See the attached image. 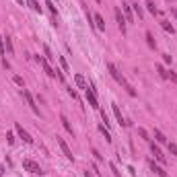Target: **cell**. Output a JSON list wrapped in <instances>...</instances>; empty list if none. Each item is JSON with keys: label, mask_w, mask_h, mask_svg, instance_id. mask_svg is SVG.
<instances>
[{"label": "cell", "mask_w": 177, "mask_h": 177, "mask_svg": "<svg viewBox=\"0 0 177 177\" xmlns=\"http://www.w3.org/2000/svg\"><path fill=\"white\" fill-rule=\"evenodd\" d=\"M107 70H109V74H111V76H113V78H115V80H118V82H120V84L126 88V91H128V95H132V97L136 95V88H134V86H132V84L126 80V76H124V74L118 70V66H115V64L107 62Z\"/></svg>", "instance_id": "obj_1"}, {"label": "cell", "mask_w": 177, "mask_h": 177, "mask_svg": "<svg viewBox=\"0 0 177 177\" xmlns=\"http://www.w3.org/2000/svg\"><path fill=\"white\" fill-rule=\"evenodd\" d=\"M23 167H25L29 173H33V175H41V173H43L41 167H39L35 161H31V159H25V161H23Z\"/></svg>", "instance_id": "obj_2"}, {"label": "cell", "mask_w": 177, "mask_h": 177, "mask_svg": "<svg viewBox=\"0 0 177 177\" xmlns=\"http://www.w3.org/2000/svg\"><path fill=\"white\" fill-rule=\"evenodd\" d=\"M56 142L60 144V148H62V152H64V157L68 159V161H74V154H72V150L68 148V144L64 142V138H60V136H56Z\"/></svg>", "instance_id": "obj_3"}, {"label": "cell", "mask_w": 177, "mask_h": 177, "mask_svg": "<svg viewBox=\"0 0 177 177\" xmlns=\"http://www.w3.org/2000/svg\"><path fill=\"white\" fill-rule=\"evenodd\" d=\"M23 93V97H25V101H27V105L31 107V111L35 113V115H39V107H37V103H35V99H33V95L29 93V91H21Z\"/></svg>", "instance_id": "obj_4"}, {"label": "cell", "mask_w": 177, "mask_h": 177, "mask_svg": "<svg viewBox=\"0 0 177 177\" xmlns=\"http://www.w3.org/2000/svg\"><path fill=\"white\" fill-rule=\"evenodd\" d=\"M15 130H17L19 138H23V142H27V144H33V138L29 136V132H27V130H23V126H21V124H15Z\"/></svg>", "instance_id": "obj_5"}, {"label": "cell", "mask_w": 177, "mask_h": 177, "mask_svg": "<svg viewBox=\"0 0 177 177\" xmlns=\"http://www.w3.org/2000/svg\"><path fill=\"white\" fill-rule=\"evenodd\" d=\"M115 21H118L120 31H122V33H126V17L122 15V8H120V6H115Z\"/></svg>", "instance_id": "obj_6"}, {"label": "cell", "mask_w": 177, "mask_h": 177, "mask_svg": "<svg viewBox=\"0 0 177 177\" xmlns=\"http://www.w3.org/2000/svg\"><path fill=\"white\" fill-rule=\"evenodd\" d=\"M84 93H86V101H88V105L95 107V109H99V101H97V97H95V93H93V88L88 86Z\"/></svg>", "instance_id": "obj_7"}, {"label": "cell", "mask_w": 177, "mask_h": 177, "mask_svg": "<svg viewBox=\"0 0 177 177\" xmlns=\"http://www.w3.org/2000/svg\"><path fill=\"white\" fill-rule=\"evenodd\" d=\"M111 109H113V115H115V120L120 122V126H128V122L124 120V115H122V111H120L118 103H111Z\"/></svg>", "instance_id": "obj_8"}, {"label": "cell", "mask_w": 177, "mask_h": 177, "mask_svg": "<svg viewBox=\"0 0 177 177\" xmlns=\"http://www.w3.org/2000/svg\"><path fill=\"white\" fill-rule=\"evenodd\" d=\"M150 150H152V154H154V159H157L159 163H165V154L161 152V148H159L157 144H154V142L150 144Z\"/></svg>", "instance_id": "obj_9"}, {"label": "cell", "mask_w": 177, "mask_h": 177, "mask_svg": "<svg viewBox=\"0 0 177 177\" xmlns=\"http://www.w3.org/2000/svg\"><path fill=\"white\" fill-rule=\"evenodd\" d=\"M60 122H62V126L66 128V132H68V134H72V136H74V130H72V126H70V122H68V118H66L64 113H60Z\"/></svg>", "instance_id": "obj_10"}, {"label": "cell", "mask_w": 177, "mask_h": 177, "mask_svg": "<svg viewBox=\"0 0 177 177\" xmlns=\"http://www.w3.org/2000/svg\"><path fill=\"white\" fill-rule=\"evenodd\" d=\"M74 82H76V86H78V88H84V91L88 88V84H86V80H84V76H82V74H74Z\"/></svg>", "instance_id": "obj_11"}, {"label": "cell", "mask_w": 177, "mask_h": 177, "mask_svg": "<svg viewBox=\"0 0 177 177\" xmlns=\"http://www.w3.org/2000/svg\"><path fill=\"white\" fill-rule=\"evenodd\" d=\"M148 165H150V169H152L154 173H157L159 177H167V171H163V167H159V165H157V163H154V161H150Z\"/></svg>", "instance_id": "obj_12"}, {"label": "cell", "mask_w": 177, "mask_h": 177, "mask_svg": "<svg viewBox=\"0 0 177 177\" xmlns=\"http://www.w3.org/2000/svg\"><path fill=\"white\" fill-rule=\"evenodd\" d=\"M122 12L126 15V19H128V21H134V15H132V8H130V6H128L126 2L122 4Z\"/></svg>", "instance_id": "obj_13"}, {"label": "cell", "mask_w": 177, "mask_h": 177, "mask_svg": "<svg viewBox=\"0 0 177 177\" xmlns=\"http://www.w3.org/2000/svg\"><path fill=\"white\" fill-rule=\"evenodd\" d=\"M144 37H146V43H148V48H150V50L157 48V41H154V37H152V33H150V31H146V35H144Z\"/></svg>", "instance_id": "obj_14"}, {"label": "cell", "mask_w": 177, "mask_h": 177, "mask_svg": "<svg viewBox=\"0 0 177 177\" xmlns=\"http://www.w3.org/2000/svg\"><path fill=\"white\" fill-rule=\"evenodd\" d=\"M95 27H97V29H101V31H105V21H103V17H101V15H95Z\"/></svg>", "instance_id": "obj_15"}, {"label": "cell", "mask_w": 177, "mask_h": 177, "mask_svg": "<svg viewBox=\"0 0 177 177\" xmlns=\"http://www.w3.org/2000/svg\"><path fill=\"white\" fill-rule=\"evenodd\" d=\"M161 27H163V29H165L167 33H171V35L175 33V27H173V25L169 23V21H161Z\"/></svg>", "instance_id": "obj_16"}, {"label": "cell", "mask_w": 177, "mask_h": 177, "mask_svg": "<svg viewBox=\"0 0 177 177\" xmlns=\"http://www.w3.org/2000/svg\"><path fill=\"white\" fill-rule=\"evenodd\" d=\"M43 54H46V60H48V62H54V60H56V56L52 54V50H50L48 46H43Z\"/></svg>", "instance_id": "obj_17"}, {"label": "cell", "mask_w": 177, "mask_h": 177, "mask_svg": "<svg viewBox=\"0 0 177 177\" xmlns=\"http://www.w3.org/2000/svg\"><path fill=\"white\" fill-rule=\"evenodd\" d=\"M146 8H148L152 15H161V12H159V8L154 6V2H152V0H146Z\"/></svg>", "instance_id": "obj_18"}, {"label": "cell", "mask_w": 177, "mask_h": 177, "mask_svg": "<svg viewBox=\"0 0 177 177\" xmlns=\"http://www.w3.org/2000/svg\"><path fill=\"white\" fill-rule=\"evenodd\" d=\"M154 138H157V142H167V138H165V134H163V132L161 130H154Z\"/></svg>", "instance_id": "obj_19"}, {"label": "cell", "mask_w": 177, "mask_h": 177, "mask_svg": "<svg viewBox=\"0 0 177 177\" xmlns=\"http://www.w3.org/2000/svg\"><path fill=\"white\" fill-rule=\"evenodd\" d=\"M4 46H6L8 54H15V48H12V41H10V37H4Z\"/></svg>", "instance_id": "obj_20"}, {"label": "cell", "mask_w": 177, "mask_h": 177, "mask_svg": "<svg viewBox=\"0 0 177 177\" xmlns=\"http://www.w3.org/2000/svg\"><path fill=\"white\" fill-rule=\"evenodd\" d=\"M99 132H101V134H105V140H107V142H111V136H109V130H107L105 126H99Z\"/></svg>", "instance_id": "obj_21"}, {"label": "cell", "mask_w": 177, "mask_h": 177, "mask_svg": "<svg viewBox=\"0 0 177 177\" xmlns=\"http://www.w3.org/2000/svg\"><path fill=\"white\" fill-rule=\"evenodd\" d=\"M29 6H31L35 12H39V15H41V6L37 4V0H29Z\"/></svg>", "instance_id": "obj_22"}, {"label": "cell", "mask_w": 177, "mask_h": 177, "mask_svg": "<svg viewBox=\"0 0 177 177\" xmlns=\"http://www.w3.org/2000/svg\"><path fill=\"white\" fill-rule=\"evenodd\" d=\"M60 66L64 68V72H70V66H68V62H66V58H62V56H60Z\"/></svg>", "instance_id": "obj_23"}, {"label": "cell", "mask_w": 177, "mask_h": 177, "mask_svg": "<svg viewBox=\"0 0 177 177\" xmlns=\"http://www.w3.org/2000/svg\"><path fill=\"white\" fill-rule=\"evenodd\" d=\"M167 78H169L171 82H175V84H177V72H173V70H167Z\"/></svg>", "instance_id": "obj_24"}, {"label": "cell", "mask_w": 177, "mask_h": 177, "mask_svg": "<svg viewBox=\"0 0 177 177\" xmlns=\"http://www.w3.org/2000/svg\"><path fill=\"white\" fill-rule=\"evenodd\" d=\"M157 72H159V74H161L163 78H167V70L163 68V64H157Z\"/></svg>", "instance_id": "obj_25"}, {"label": "cell", "mask_w": 177, "mask_h": 177, "mask_svg": "<svg viewBox=\"0 0 177 177\" xmlns=\"http://www.w3.org/2000/svg\"><path fill=\"white\" fill-rule=\"evenodd\" d=\"M138 134H140V138H144V140H150V138H148V132H146L144 128H138Z\"/></svg>", "instance_id": "obj_26"}, {"label": "cell", "mask_w": 177, "mask_h": 177, "mask_svg": "<svg viewBox=\"0 0 177 177\" xmlns=\"http://www.w3.org/2000/svg\"><path fill=\"white\" fill-rule=\"evenodd\" d=\"M12 80H15V84H19V86H23V88H25V80L21 78V76H12Z\"/></svg>", "instance_id": "obj_27"}, {"label": "cell", "mask_w": 177, "mask_h": 177, "mask_svg": "<svg viewBox=\"0 0 177 177\" xmlns=\"http://www.w3.org/2000/svg\"><path fill=\"white\" fill-rule=\"evenodd\" d=\"M169 152L177 157V144H175V142H169Z\"/></svg>", "instance_id": "obj_28"}, {"label": "cell", "mask_w": 177, "mask_h": 177, "mask_svg": "<svg viewBox=\"0 0 177 177\" xmlns=\"http://www.w3.org/2000/svg\"><path fill=\"white\" fill-rule=\"evenodd\" d=\"M134 12L138 15V19H144V12H142V8H140L138 4H134Z\"/></svg>", "instance_id": "obj_29"}, {"label": "cell", "mask_w": 177, "mask_h": 177, "mask_svg": "<svg viewBox=\"0 0 177 177\" xmlns=\"http://www.w3.org/2000/svg\"><path fill=\"white\" fill-rule=\"evenodd\" d=\"M0 56H4V37H0Z\"/></svg>", "instance_id": "obj_30"}, {"label": "cell", "mask_w": 177, "mask_h": 177, "mask_svg": "<svg viewBox=\"0 0 177 177\" xmlns=\"http://www.w3.org/2000/svg\"><path fill=\"white\" fill-rule=\"evenodd\" d=\"M68 95H70L72 99H76V97H78V95H76V91H74V88H72V86H68Z\"/></svg>", "instance_id": "obj_31"}, {"label": "cell", "mask_w": 177, "mask_h": 177, "mask_svg": "<svg viewBox=\"0 0 177 177\" xmlns=\"http://www.w3.org/2000/svg\"><path fill=\"white\" fill-rule=\"evenodd\" d=\"M46 6H50V10L56 15V6H54V2H52V0H48V2H46Z\"/></svg>", "instance_id": "obj_32"}, {"label": "cell", "mask_w": 177, "mask_h": 177, "mask_svg": "<svg viewBox=\"0 0 177 177\" xmlns=\"http://www.w3.org/2000/svg\"><path fill=\"white\" fill-rule=\"evenodd\" d=\"M93 154H95V159H97V161H101V159H103L101 154H99V150H97V148H93Z\"/></svg>", "instance_id": "obj_33"}, {"label": "cell", "mask_w": 177, "mask_h": 177, "mask_svg": "<svg viewBox=\"0 0 177 177\" xmlns=\"http://www.w3.org/2000/svg\"><path fill=\"white\" fill-rule=\"evenodd\" d=\"M163 60H165V62H167V64H171V60H173V58H171V56H169V54H163Z\"/></svg>", "instance_id": "obj_34"}, {"label": "cell", "mask_w": 177, "mask_h": 177, "mask_svg": "<svg viewBox=\"0 0 177 177\" xmlns=\"http://www.w3.org/2000/svg\"><path fill=\"white\" fill-rule=\"evenodd\" d=\"M4 175V167H0V177H2Z\"/></svg>", "instance_id": "obj_35"}, {"label": "cell", "mask_w": 177, "mask_h": 177, "mask_svg": "<svg viewBox=\"0 0 177 177\" xmlns=\"http://www.w3.org/2000/svg\"><path fill=\"white\" fill-rule=\"evenodd\" d=\"M173 17H175V19H177V8H173Z\"/></svg>", "instance_id": "obj_36"}, {"label": "cell", "mask_w": 177, "mask_h": 177, "mask_svg": "<svg viewBox=\"0 0 177 177\" xmlns=\"http://www.w3.org/2000/svg\"><path fill=\"white\" fill-rule=\"evenodd\" d=\"M17 2H19V4H23V2H25V0H17Z\"/></svg>", "instance_id": "obj_37"}, {"label": "cell", "mask_w": 177, "mask_h": 177, "mask_svg": "<svg viewBox=\"0 0 177 177\" xmlns=\"http://www.w3.org/2000/svg\"><path fill=\"white\" fill-rule=\"evenodd\" d=\"M95 2H101V0H95Z\"/></svg>", "instance_id": "obj_38"}, {"label": "cell", "mask_w": 177, "mask_h": 177, "mask_svg": "<svg viewBox=\"0 0 177 177\" xmlns=\"http://www.w3.org/2000/svg\"><path fill=\"white\" fill-rule=\"evenodd\" d=\"M167 2H169V0H167Z\"/></svg>", "instance_id": "obj_39"}]
</instances>
